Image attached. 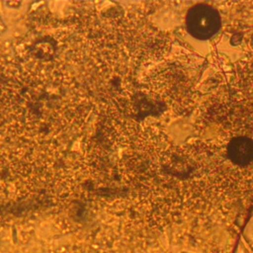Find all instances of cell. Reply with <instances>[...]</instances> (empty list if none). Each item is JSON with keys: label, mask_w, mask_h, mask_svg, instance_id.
<instances>
[{"label": "cell", "mask_w": 253, "mask_h": 253, "mask_svg": "<svg viewBox=\"0 0 253 253\" xmlns=\"http://www.w3.org/2000/svg\"><path fill=\"white\" fill-rule=\"evenodd\" d=\"M227 155L234 164H249L253 161V140L246 136L233 138L227 146Z\"/></svg>", "instance_id": "cell-2"}, {"label": "cell", "mask_w": 253, "mask_h": 253, "mask_svg": "<svg viewBox=\"0 0 253 253\" xmlns=\"http://www.w3.org/2000/svg\"><path fill=\"white\" fill-rule=\"evenodd\" d=\"M218 12L208 4L193 6L186 17V26L189 34L198 40H208L213 37L220 29Z\"/></svg>", "instance_id": "cell-1"}]
</instances>
